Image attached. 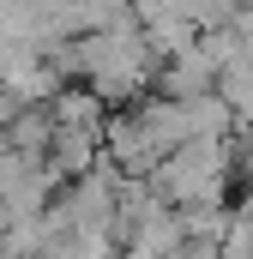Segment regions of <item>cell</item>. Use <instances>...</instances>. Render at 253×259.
Returning <instances> with one entry per match:
<instances>
[{
  "instance_id": "cell-2",
  "label": "cell",
  "mask_w": 253,
  "mask_h": 259,
  "mask_svg": "<svg viewBox=\"0 0 253 259\" xmlns=\"http://www.w3.org/2000/svg\"><path fill=\"white\" fill-rule=\"evenodd\" d=\"M235 151L229 139H193L181 151H169L157 169H151V193L175 211L187 205H229V181H235Z\"/></svg>"
},
{
  "instance_id": "cell-8",
  "label": "cell",
  "mask_w": 253,
  "mask_h": 259,
  "mask_svg": "<svg viewBox=\"0 0 253 259\" xmlns=\"http://www.w3.org/2000/svg\"><path fill=\"white\" fill-rule=\"evenodd\" d=\"M223 253L229 259H253V193L241 205H229V235H223Z\"/></svg>"
},
{
  "instance_id": "cell-3",
  "label": "cell",
  "mask_w": 253,
  "mask_h": 259,
  "mask_svg": "<svg viewBox=\"0 0 253 259\" xmlns=\"http://www.w3.org/2000/svg\"><path fill=\"white\" fill-rule=\"evenodd\" d=\"M157 84H163V97H175V103H187V97H211V91H217V66L205 61V55H199V42H193L187 55L163 61Z\"/></svg>"
},
{
  "instance_id": "cell-7",
  "label": "cell",
  "mask_w": 253,
  "mask_h": 259,
  "mask_svg": "<svg viewBox=\"0 0 253 259\" xmlns=\"http://www.w3.org/2000/svg\"><path fill=\"white\" fill-rule=\"evenodd\" d=\"M181 229H187V241H217V247H223V235H229V205H187V211H181Z\"/></svg>"
},
{
  "instance_id": "cell-6",
  "label": "cell",
  "mask_w": 253,
  "mask_h": 259,
  "mask_svg": "<svg viewBox=\"0 0 253 259\" xmlns=\"http://www.w3.org/2000/svg\"><path fill=\"white\" fill-rule=\"evenodd\" d=\"M217 97L229 103L235 127H253V49H247L235 66H223V72H217Z\"/></svg>"
},
{
  "instance_id": "cell-9",
  "label": "cell",
  "mask_w": 253,
  "mask_h": 259,
  "mask_svg": "<svg viewBox=\"0 0 253 259\" xmlns=\"http://www.w3.org/2000/svg\"><path fill=\"white\" fill-rule=\"evenodd\" d=\"M175 259H229V253H223L217 241H187V247H181Z\"/></svg>"
},
{
  "instance_id": "cell-5",
  "label": "cell",
  "mask_w": 253,
  "mask_h": 259,
  "mask_svg": "<svg viewBox=\"0 0 253 259\" xmlns=\"http://www.w3.org/2000/svg\"><path fill=\"white\" fill-rule=\"evenodd\" d=\"M181 115H187V145L193 139H229V133H235V115H229V103H223L217 91H211V97H187Z\"/></svg>"
},
{
  "instance_id": "cell-4",
  "label": "cell",
  "mask_w": 253,
  "mask_h": 259,
  "mask_svg": "<svg viewBox=\"0 0 253 259\" xmlns=\"http://www.w3.org/2000/svg\"><path fill=\"white\" fill-rule=\"evenodd\" d=\"M49 115H55V127H91V133L109 127V103H103L91 84H66L61 97L49 103Z\"/></svg>"
},
{
  "instance_id": "cell-1",
  "label": "cell",
  "mask_w": 253,
  "mask_h": 259,
  "mask_svg": "<svg viewBox=\"0 0 253 259\" xmlns=\"http://www.w3.org/2000/svg\"><path fill=\"white\" fill-rule=\"evenodd\" d=\"M55 66L66 72V84H91L109 109L115 103H133V97H145L151 84H157V49L145 42V30L139 24H121V30H91V36H72L61 49H49Z\"/></svg>"
},
{
  "instance_id": "cell-10",
  "label": "cell",
  "mask_w": 253,
  "mask_h": 259,
  "mask_svg": "<svg viewBox=\"0 0 253 259\" xmlns=\"http://www.w3.org/2000/svg\"><path fill=\"white\" fill-rule=\"evenodd\" d=\"M235 169H241V181H247V187H253V139H247V145H241V157H235Z\"/></svg>"
}]
</instances>
